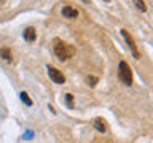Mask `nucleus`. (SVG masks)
<instances>
[{"label": "nucleus", "mask_w": 153, "mask_h": 143, "mask_svg": "<svg viewBox=\"0 0 153 143\" xmlns=\"http://www.w3.org/2000/svg\"><path fill=\"white\" fill-rule=\"evenodd\" d=\"M53 49H54V54L57 56V59H61V60H67L70 57H74V54H75V48L72 45H69V43L59 40V38L54 40Z\"/></svg>", "instance_id": "obj_1"}, {"label": "nucleus", "mask_w": 153, "mask_h": 143, "mask_svg": "<svg viewBox=\"0 0 153 143\" xmlns=\"http://www.w3.org/2000/svg\"><path fill=\"white\" fill-rule=\"evenodd\" d=\"M118 78L123 81L126 86H131L132 84V70L131 67L128 65V62L121 60L118 65Z\"/></svg>", "instance_id": "obj_2"}, {"label": "nucleus", "mask_w": 153, "mask_h": 143, "mask_svg": "<svg viewBox=\"0 0 153 143\" xmlns=\"http://www.w3.org/2000/svg\"><path fill=\"white\" fill-rule=\"evenodd\" d=\"M46 70H48V76L51 78L53 83L56 84H64L65 83V76L61 70H57L56 67H51V65H46Z\"/></svg>", "instance_id": "obj_3"}, {"label": "nucleus", "mask_w": 153, "mask_h": 143, "mask_svg": "<svg viewBox=\"0 0 153 143\" xmlns=\"http://www.w3.org/2000/svg\"><path fill=\"white\" fill-rule=\"evenodd\" d=\"M121 35H123V38H124V40H126L128 46H129V49H131L132 56H134V59H139V57H140V54H139L137 45H136V41H134V38L131 37V33H129V32L126 30V29H123V30H121Z\"/></svg>", "instance_id": "obj_4"}, {"label": "nucleus", "mask_w": 153, "mask_h": 143, "mask_svg": "<svg viewBox=\"0 0 153 143\" xmlns=\"http://www.w3.org/2000/svg\"><path fill=\"white\" fill-rule=\"evenodd\" d=\"M62 14L69 19H74V18L78 16V11H76L74 7H70V5H65V7H62Z\"/></svg>", "instance_id": "obj_5"}, {"label": "nucleus", "mask_w": 153, "mask_h": 143, "mask_svg": "<svg viewBox=\"0 0 153 143\" xmlns=\"http://www.w3.org/2000/svg\"><path fill=\"white\" fill-rule=\"evenodd\" d=\"M24 38H26L27 41H35L37 38V32L33 27H26V30H24Z\"/></svg>", "instance_id": "obj_6"}, {"label": "nucleus", "mask_w": 153, "mask_h": 143, "mask_svg": "<svg viewBox=\"0 0 153 143\" xmlns=\"http://www.w3.org/2000/svg\"><path fill=\"white\" fill-rule=\"evenodd\" d=\"M0 57H3L7 62H13V52L10 48H0Z\"/></svg>", "instance_id": "obj_7"}, {"label": "nucleus", "mask_w": 153, "mask_h": 143, "mask_svg": "<svg viewBox=\"0 0 153 143\" xmlns=\"http://www.w3.org/2000/svg\"><path fill=\"white\" fill-rule=\"evenodd\" d=\"M93 124H94V129L97 132H102V133L105 132V124L102 122V119H100V118H96L93 121Z\"/></svg>", "instance_id": "obj_8"}, {"label": "nucleus", "mask_w": 153, "mask_h": 143, "mask_svg": "<svg viewBox=\"0 0 153 143\" xmlns=\"http://www.w3.org/2000/svg\"><path fill=\"white\" fill-rule=\"evenodd\" d=\"M19 97H21V100H22V102H24V103L27 105V107H32V105H33V102H32V99L29 97V94L26 92V91H22V92L19 94Z\"/></svg>", "instance_id": "obj_9"}, {"label": "nucleus", "mask_w": 153, "mask_h": 143, "mask_svg": "<svg viewBox=\"0 0 153 143\" xmlns=\"http://www.w3.org/2000/svg\"><path fill=\"white\" fill-rule=\"evenodd\" d=\"M64 99H65L67 108H74V95H72V94H65V95H64Z\"/></svg>", "instance_id": "obj_10"}, {"label": "nucleus", "mask_w": 153, "mask_h": 143, "mask_svg": "<svg viewBox=\"0 0 153 143\" xmlns=\"http://www.w3.org/2000/svg\"><path fill=\"white\" fill-rule=\"evenodd\" d=\"M33 137H35V132H33L32 129H27V130L24 132V135H22V138H24V140H32Z\"/></svg>", "instance_id": "obj_11"}, {"label": "nucleus", "mask_w": 153, "mask_h": 143, "mask_svg": "<svg viewBox=\"0 0 153 143\" xmlns=\"http://www.w3.org/2000/svg\"><path fill=\"white\" fill-rule=\"evenodd\" d=\"M97 81H99V80L96 78V76H91V75H89V76H86V83H88L91 88H94V86L97 84Z\"/></svg>", "instance_id": "obj_12"}, {"label": "nucleus", "mask_w": 153, "mask_h": 143, "mask_svg": "<svg viewBox=\"0 0 153 143\" xmlns=\"http://www.w3.org/2000/svg\"><path fill=\"white\" fill-rule=\"evenodd\" d=\"M136 3V7L139 10H142V11H147V7H145V2H134Z\"/></svg>", "instance_id": "obj_13"}]
</instances>
